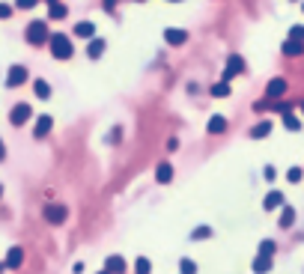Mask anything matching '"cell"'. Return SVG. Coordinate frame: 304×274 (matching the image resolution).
I'll return each instance as SVG.
<instances>
[{
	"label": "cell",
	"mask_w": 304,
	"mask_h": 274,
	"mask_svg": "<svg viewBox=\"0 0 304 274\" xmlns=\"http://www.w3.org/2000/svg\"><path fill=\"white\" fill-rule=\"evenodd\" d=\"M48 45H51V54H54V60H72V54H75V48H72V39H69L66 33H51Z\"/></svg>",
	"instance_id": "6da1fadb"
},
{
	"label": "cell",
	"mask_w": 304,
	"mask_h": 274,
	"mask_svg": "<svg viewBox=\"0 0 304 274\" xmlns=\"http://www.w3.org/2000/svg\"><path fill=\"white\" fill-rule=\"evenodd\" d=\"M42 218H45L48 224L60 227V224H66V218H69V209H66V203H48V206L42 209Z\"/></svg>",
	"instance_id": "7a4b0ae2"
},
{
	"label": "cell",
	"mask_w": 304,
	"mask_h": 274,
	"mask_svg": "<svg viewBox=\"0 0 304 274\" xmlns=\"http://www.w3.org/2000/svg\"><path fill=\"white\" fill-rule=\"evenodd\" d=\"M51 39V33H48V24L45 21H30L27 24V42L30 45H45Z\"/></svg>",
	"instance_id": "3957f363"
},
{
	"label": "cell",
	"mask_w": 304,
	"mask_h": 274,
	"mask_svg": "<svg viewBox=\"0 0 304 274\" xmlns=\"http://www.w3.org/2000/svg\"><path fill=\"white\" fill-rule=\"evenodd\" d=\"M30 113H33V107L21 101V104H15V107H12V113H9V122H12V125H24V122L30 119Z\"/></svg>",
	"instance_id": "277c9868"
},
{
	"label": "cell",
	"mask_w": 304,
	"mask_h": 274,
	"mask_svg": "<svg viewBox=\"0 0 304 274\" xmlns=\"http://www.w3.org/2000/svg\"><path fill=\"white\" fill-rule=\"evenodd\" d=\"M185 39H188V33H185V30H179V27H167V30H164V42H167V45H173V48L185 45Z\"/></svg>",
	"instance_id": "5b68a950"
},
{
	"label": "cell",
	"mask_w": 304,
	"mask_h": 274,
	"mask_svg": "<svg viewBox=\"0 0 304 274\" xmlns=\"http://www.w3.org/2000/svg\"><path fill=\"white\" fill-rule=\"evenodd\" d=\"M245 72V63H242V57H230L227 60V66H224V81H233L236 75H242Z\"/></svg>",
	"instance_id": "8992f818"
},
{
	"label": "cell",
	"mask_w": 304,
	"mask_h": 274,
	"mask_svg": "<svg viewBox=\"0 0 304 274\" xmlns=\"http://www.w3.org/2000/svg\"><path fill=\"white\" fill-rule=\"evenodd\" d=\"M21 84H27V69L24 66H12L9 75H6V87H21Z\"/></svg>",
	"instance_id": "52a82bcc"
},
{
	"label": "cell",
	"mask_w": 304,
	"mask_h": 274,
	"mask_svg": "<svg viewBox=\"0 0 304 274\" xmlns=\"http://www.w3.org/2000/svg\"><path fill=\"white\" fill-rule=\"evenodd\" d=\"M287 81L284 78H275V81H269V87H266V98H281L284 92H287Z\"/></svg>",
	"instance_id": "ba28073f"
},
{
	"label": "cell",
	"mask_w": 304,
	"mask_h": 274,
	"mask_svg": "<svg viewBox=\"0 0 304 274\" xmlns=\"http://www.w3.org/2000/svg\"><path fill=\"white\" fill-rule=\"evenodd\" d=\"M281 51H284L287 57H302L304 54V39H287Z\"/></svg>",
	"instance_id": "9c48e42d"
},
{
	"label": "cell",
	"mask_w": 304,
	"mask_h": 274,
	"mask_svg": "<svg viewBox=\"0 0 304 274\" xmlns=\"http://www.w3.org/2000/svg\"><path fill=\"white\" fill-rule=\"evenodd\" d=\"M72 33H75V36H81V39H87V42H90V39H93V36H96V24H93V21H78V24H75V30H72Z\"/></svg>",
	"instance_id": "30bf717a"
},
{
	"label": "cell",
	"mask_w": 304,
	"mask_h": 274,
	"mask_svg": "<svg viewBox=\"0 0 304 274\" xmlns=\"http://www.w3.org/2000/svg\"><path fill=\"white\" fill-rule=\"evenodd\" d=\"M51 128H54V119H51V116L45 113V116H39V119H36V125H33V134H36V137L42 140V137H45V134H48Z\"/></svg>",
	"instance_id": "8fae6325"
},
{
	"label": "cell",
	"mask_w": 304,
	"mask_h": 274,
	"mask_svg": "<svg viewBox=\"0 0 304 274\" xmlns=\"http://www.w3.org/2000/svg\"><path fill=\"white\" fill-rule=\"evenodd\" d=\"M287 200H284V194L281 191H272V194H266V200H263V209L266 212H275V209H281Z\"/></svg>",
	"instance_id": "7c38bea8"
},
{
	"label": "cell",
	"mask_w": 304,
	"mask_h": 274,
	"mask_svg": "<svg viewBox=\"0 0 304 274\" xmlns=\"http://www.w3.org/2000/svg\"><path fill=\"white\" fill-rule=\"evenodd\" d=\"M21 263H24V251H21V248H9V254H6V263H3V266L15 272V269H21Z\"/></svg>",
	"instance_id": "4fadbf2b"
},
{
	"label": "cell",
	"mask_w": 304,
	"mask_h": 274,
	"mask_svg": "<svg viewBox=\"0 0 304 274\" xmlns=\"http://www.w3.org/2000/svg\"><path fill=\"white\" fill-rule=\"evenodd\" d=\"M101 54H104V39L93 36V39H90V45H87V57H90V60H99Z\"/></svg>",
	"instance_id": "5bb4252c"
},
{
	"label": "cell",
	"mask_w": 304,
	"mask_h": 274,
	"mask_svg": "<svg viewBox=\"0 0 304 274\" xmlns=\"http://www.w3.org/2000/svg\"><path fill=\"white\" fill-rule=\"evenodd\" d=\"M254 274H269L272 272V257H266V254H257V260H254Z\"/></svg>",
	"instance_id": "9a60e30c"
},
{
	"label": "cell",
	"mask_w": 304,
	"mask_h": 274,
	"mask_svg": "<svg viewBox=\"0 0 304 274\" xmlns=\"http://www.w3.org/2000/svg\"><path fill=\"white\" fill-rule=\"evenodd\" d=\"M206 131H209V134H224V131H227V119H224V116H218V113H215V116H209Z\"/></svg>",
	"instance_id": "2e32d148"
},
{
	"label": "cell",
	"mask_w": 304,
	"mask_h": 274,
	"mask_svg": "<svg viewBox=\"0 0 304 274\" xmlns=\"http://www.w3.org/2000/svg\"><path fill=\"white\" fill-rule=\"evenodd\" d=\"M269 134H272V122H269V119H263V122H257V125L251 128V137H254V140H263V137H269Z\"/></svg>",
	"instance_id": "e0dca14e"
},
{
	"label": "cell",
	"mask_w": 304,
	"mask_h": 274,
	"mask_svg": "<svg viewBox=\"0 0 304 274\" xmlns=\"http://www.w3.org/2000/svg\"><path fill=\"white\" fill-rule=\"evenodd\" d=\"M293 224H296V209L284 203V206H281V227H284V230H290Z\"/></svg>",
	"instance_id": "ac0fdd59"
},
{
	"label": "cell",
	"mask_w": 304,
	"mask_h": 274,
	"mask_svg": "<svg viewBox=\"0 0 304 274\" xmlns=\"http://www.w3.org/2000/svg\"><path fill=\"white\" fill-rule=\"evenodd\" d=\"M104 269H107L110 274H125V260H122V257H107Z\"/></svg>",
	"instance_id": "d6986e66"
},
{
	"label": "cell",
	"mask_w": 304,
	"mask_h": 274,
	"mask_svg": "<svg viewBox=\"0 0 304 274\" xmlns=\"http://www.w3.org/2000/svg\"><path fill=\"white\" fill-rule=\"evenodd\" d=\"M155 179L161 182V185H167V182H173V167L164 161V164H158V170H155Z\"/></svg>",
	"instance_id": "ffe728a7"
},
{
	"label": "cell",
	"mask_w": 304,
	"mask_h": 274,
	"mask_svg": "<svg viewBox=\"0 0 304 274\" xmlns=\"http://www.w3.org/2000/svg\"><path fill=\"white\" fill-rule=\"evenodd\" d=\"M209 92H212L215 98H227V95L233 92V87H230V81H221V84H215V87H212Z\"/></svg>",
	"instance_id": "44dd1931"
},
{
	"label": "cell",
	"mask_w": 304,
	"mask_h": 274,
	"mask_svg": "<svg viewBox=\"0 0 304 274\" xmlns=\"http://www.w3.org/2000/svg\"><path fill=\"white\" fill-rule=\"evenodd\" d=\"M33 92H36V98H48L51 95V87H48V81H33Z\"/></svg>",
	"instance_id": "7402d4cb"
},
{
	"label": "cell",
	"mask_w": 304,
	"mask_h": 274,
	"mask_svg": "<svg viewBox=\"0 0 304 274\" xmlns=\"http://www.w3.org/2000/svg\"><path fill=\"white\" fill-rule=\"evenodd\" d=\"M149 272H152V263L146 257H137L134 260V274H149Z\"/></svg>",
	"instance_id": "603a6c76"
},
{
	"label": "cell",
	"mask_w": 304,
	"mask_h": 274,
	"mask_svg": "<svg viewBox=\"0 0 304 274\" xmlns=\"http://www.w3.org/2000/svg\"><path fill=\"white\" fill-rule=\"evenodd\" d=\"M66 15H69V9H66L60 0H57V3H51V18H57V21H60V18H66Z\"/></svg>",
	"instance_id": "cb8c5ba5"
},
{
	"label": "cell",
	"mask_w": 304,
	"mask_h": 274,
	"mask_svg": "<svg viewBox=\"0 0 304 274\" xmlns=\"http://www.w3.org/2000/svg\"><path fill=\"white\" fill-rule=\"evenodd\" d=\"M191 239H194V242H203V239H212V227H197V230L191 233Z\"/></svg>",
	"instance_id": "d4e9b609"
},
{
	"label": "cell",
	"mask_w": 304,
	"mask_h": 274,
	"mask_svg": "<svg viewBox=\"0 0 304 274\" xmlns=\"http://www.w3.org/2000/svg\"><path fill=\"white\" fill-rule=\"evenodd\" d=\"M284 125H287V131H299V128H302V122H299L293 113H284Z\"/></svg>",
	"instance_id": "484cf974"
},
{
	"label": "cell",
	"mask_w": 304,
	"mask_h": 274,
	"mask_svg": "<svg viewBox=\"0 0 304 274\" xmlns=\"http://www.w3.org/2000/svg\"><path fill=\"white\" fill-rule=\"evenodd\" d=\"M179 274H197L194 260H179Z\"/></svg>",
	"instance_id": "4316f807"
},
{
	"label": "cell",
	"mask_w": 304,
	"mask_h": 274,
	"mask_svg": "<svg viewBox=\"0 0 304 274\" xmlns=\"http://www.w3.org/2000/svg\"><path fill=\"white\" fill-rule=\"evenodd\" d=\"M302 176H304L302 167H290V173H287V179H290L293 185H299V182H302Z\"/></svg>",
	"instance_id": "83f0119b"
},
{
	"label": "cell",
	"mask_w": 304,
	"mask_h": 274,
	"mask_svg": "<svg viewBox=\"0 0 304 274\" xmlns=\"http://www.w3.org/2000/svg\"><path fill=\"white\" fill-rule=\"evenodd\" d=\"M260 254H266V257H275V242H272V239L260 242Z\"/></svg>",
	"instance_id": "f1b7e54d"
},
{
	"label": "cell",
	"mask_w": 304,
	"mask_h": 274,
	"mask_svg": "<svg viewBox=\"0 0 304 274\" xmlns=\"http://www.w3.org/2000/svg\"><path fill=\"white\" fill-rule=\"evenodd\" d=\"M290 39H304V27L302 24H296V27L290 30Z\"/></svg>",
	"instance_id": "f546056e"
},
{
	"label": "cell",
	"mask_w": 304,
	"mask_h": 274,
	"mask_svg": "<svg viewBox=\"0 0 304 274\" xmlns=\"http://www.w3.org/2000/svg\"><path fill=\"white\" fill-rule=\"evenodd\" d=\"M263 176H266V182H275V179H278V170H275V167H266Z\"/></svg>",
	"instance_id": "4dcf8cb0"
},
{
	"label": "cell",
	"mask_w": 304,
	"mask_h": 274,
	"mask_svg": "<svg viewBox=\"0 0 304 274\" xmlns=\"http://www.w3.org/2000/svg\"><path fill=\"white\" fill-rule=\"evenodd\" d=\"M15 3H18V9H33L39 0H15Z\"/></svg>",
	"instance_id": "1f68e13d"
},
{
	"label": "cell",
	"mask_w": 304,
	"mask_h": 274,
	"mask_svg": "<svg viewBox=\"0 0 304 274\" xmlns=\"http://www.w3.org/2000/svg\"><path fill=\"white\" fill-rule=\"evenodd\" d=\"M12 15V6H6V3H0V18H9Z\"/></svg>",
	"instance_id": "d6a6232c"
},
{
	"label": "cell",
	"mask_w": 304,
	"mask_h": 274,
	"mask_svg": "<svg viewBox=\"0 0 304 274\" xmlns=\"http://www.w3.org/2000/svg\"><path fill=\"white\" fill-rule=\"evenodd\" d=\"M104 3V12H113V6H116V0H101Z\"/></svg>",
	"instance_id": "836d02e7"
},
{
	"label": "cell",
	"mask_w": 304,
	"mask_h": 274,
	"mask_svg": "<svg viewBox=\"0 0 304 274\" xmlns=\"http://www.w3.org/2000/svg\"><path fill=\"white\" fill-rule=\"evenodd\" d=\"M3 158H6V146L0 143V161H3Z\"/></svg>",
	"instance_id": "e575fe53"
},
{
	"label": "cell",
	"mask_w": 304,
	"mask_h": 274,
	"mask_svg": "<svg viewBox=\"0 0 304 274\" xmlns=\"http://www.w3.org/2000/svg\"><path fill=\"white\" fill-rule=\"evenodd\" d=\"M45 3H48V6H51V3H57V0H45Z\"/></svg>",
	"instance_id": "d590c367"
},
{
	"label": "cell",
	"mask_w": 304,
	"mask_h": 274,
	"mask_svg": "<svg viewBox=\"0 0 304 274\" xmlns=\"http://www.w3.org/2000/svg\"><path fill=\"white\" fill-rule=\"evenodd\" d=\"M99 274H110V272H107V269H104V272H99Z\"/></svg>",
	"instance_id": "8d00e7d4"
},
{
	"label": "cell",
	"mask_w": 304,
	"mask_h": 274,
	"mask_svg": "<svg viewBox=\"0 0 304 274\" xmlns=\"http://www.w3.org/2000/svg\"><path fill=\"white\" fill-rule=\"evenodd\" d=\"M170 3H182V0H170Z\"/></svg>",
	"instance_id": "74e56055"
},
{
	"label": "cell",
	"mask_w": 304,
	"mask_h": 274,
	"mask_svg": "<svg viewBox=\"0 0 304 274\" xmlns=\"http://www.w3.org/2000/svg\"><path fill=\"white\" fill-rule=\"evenodd\" d=\"M302 9H304V0H302Z\"/></svg>",
	"instance_id": "f35d334b"
},
{
	"label": "cell",
	"mask_w": 304,
	"mask_h": 274,
	"mask_svg": "<svg viewBox=\"0 0 304 274\" xmlns=\"http://www.w3.org/2000/svg\"><path fill=\"white\" fill-rule=\"evenodd\" d=\"M0 194H3V188H0Z\"/></svg>",
	"instance_id": "ab89813d"
},
{
	"label": "cell",
	"mask_w": 304,
	"mask_h": 274,
	"mask_svg": "<svg viewBox=\"0 0 304 274\" xmlns=\"http://www.w3.org/2000/svg\"><path fill=\"white\" fill-rule=\"evenodd\" d=\"M302 110H304V104H302Z\"/></svg>",
	"instance_id": "60d3db41"
}]
</instances>
